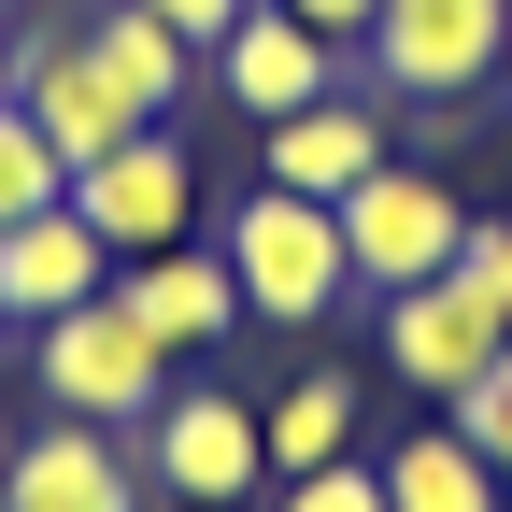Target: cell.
Instances as JSON below:
<instances>
[{
	"instance_id": "cell-10",
	"label": "cell",
	"mask_w": 512,
	"mask_h": 512,
	"mask_svg": "<svg viewBox=\"0 0 512 512\" xmlns=\"http://www.w3.org/2000/svg\"><path fill=\"white\" fill-rule=\"evenodd\" d=\"M498 342H512V313H498L484 285H456V271L384 299V384H399V399H470Z\"/></svg>"
},
{
	"instance_id": "cell-8",
	"label": "cell",
	"mask_w": 512,
	"mask_h": 512,
	"mask_svg": "<svg viewBox=\"0 0 512 512\" xmlns=\"http://www.w3.org/2000/svg\"><path fill=\"white\" fill-rule=\"evenodd\" d=\"M0 100H29V128H43V143L72 157V171H86V157H114L128 128H143V114L114 100V72L86 57V29H57L43 0L15 15V72H0Z\"/></svg>"
},
{
	"instance_id": "cell-2",
	"label": "cell",
	"mask_w": 512,
	"mask_h": 512,
	"mask_svg": "<svg viewBox=\"0 0 512 512\" xmlns=\"http://www.w3.org/2000/svg\"><path fill=\"white\" fill-rule=\"evenodd\" d=\"M171 384H185V356H171V342H157V328H143V313H128L114 285L29 328V399H43V413H86V427H143V413L171 399Z\"/></svg>"
},
{
	"instance_id": "cell-13",
	"label": "cell",
	"mask_w": 512,
	"mask_h": 512,
	"mask_svg": "<svg viewBox=\"0 0 512 512\" xmlns=\"http://www.w3.org/2000/svg\"><path fill=\"white\" fill-rule=\"evenodd\" d=\"M100 285H114V242H100L72 200H43V214L0 228V328H43V313H72V299H100Z\"/></svg>"
},
{
	"instance_id": "cell-1",
	"label": "cell",
	"mask_w": 512,
	"mask_h": 512,
	"mask_svg": "<svg viewBox=\"0 0 512 512\" xmlns=\"http://www.w3.org/2000/svg\"><path fill=\"white\" fill-rule=\"evenodd\" d=\"M214 256H228V285H242L256 328H328V313L356 299L342 214H328V200H299V185H242L228 228H214Z\"/></svg>"
},
{
	"instance_id": "cell-5",
	"label": "cell",
	"mask_w": 512,
	"mask_h": 512,
	"mask_svg": "<svg viewBox=\"0 0 512 512\" xmlns=\"http://www.w3.org/2000/svg\"><path fill=\"white\" fill-rule=\"evenodd\" d=\"M356 57H370L384 100H470L512 57V0H384Z\"/></svg>"
},
{
	"instance_id": "cell-7",
	"label": "cell",
	"mask_w": 512,
	"mask_h": 512,
	"mask_svg": "<svg viewBox=\"0 0 512 512\" xmlns=\"http://www.w3.org/2000/svg\"><path fill=\"white\" fill-rule=\"evenodd\" d=\"M157 470L128 427H86V413H43L29 441H0V512H143Z\"/></svg>"
},
{
	"instance_id": "cell-9",
	"label": "cell",
	"mask_w": 512,
	"mask_h": 512,
	"mask_svg": "<svg viewBox=\"0 0 512 512\" xmlns=\"http://www.w3.org/2000/svg\"><path fill=\"white\" fill-rule=\"evenodd\" d=\"M399 157V100L384 86H328L256 128V185H299V200H356V185Z\"/></svg>"
},
{
	"instance_id": "cell-11",
	"label": "cell",
	"mask_w": 512,
	"mask_h": 512,
	"mask_svg": "<svg viewBox=\"0 0 512 512\" xmlns=\"http://www.w3.org/2000/svg\"><path fill=\"white\" fill-rule=\"evenodd\" d=\"M200 72H214V86L242 100V128H271V114H299V100H328V86H356V57H342L328 29H299L285 0H256V15H242V29H228V43L200 57Z\"/></svg>"
},
{
	"instance_id": "cell-20",
	"label": "cell",
	"mask_w": 512,
	"mask_h": 512,
	"mask_svg": "<svg viewBox=\"0 0 512 512\" xmlns=\"http://www.w3.org/2000/svg\"><path fill=\"white\" fill-rule=\"evenodd\" d=\"M456 285H484V299L512 313V214H470V242H456Z\"/></svg>"
},
{
	"instance_id": "cell-15",
	"label": "cell",
	"mask_w": 512,
	"mask_h": 512,
	"mask_svg": "<svg viewBox=\"0 0 512 512\" xmlns=\"http://www.w3.org/2000/svg\"><path fill=\"white\" fill-rule=\"evenodd\" d=\"M370 470H384V512H512V484L484 470V441L456 413H427L399 441H370Z\"/></svg>"
},
{
	"instance_id": "cell-19",
	"label": "cell",
	"mask_w": 512,
	"mask_h": 512,
	"mask_svg": "<svg viewBox=\"0 0 512 512\" xmlns=\"http://www.w3.org/2000/svg\"><path fill=\"white\" fill-rule=\"evenodd\" d=\"M271 512H384V470H370V456H342V470H285Z\"/></svg>"
},
{
	"instance_id": "cell-23",
	"label": "cell",
	"mask_w": 512,
	"mask_h": 512,
	"mask_svg": "<svg viewBox=\"0 0 512 512\" xmlns=\"http://www.w3.org/2000/svg\"><path fill=\"white\" fill-rule=\"evenodd\" d=\"M15 15H29V0H0V29H15Z\"/></svg>"
},
{
	"instance_id": "cell-4",
	"label": "cell",
	"mask_w": 512,
	"mask_h": 512,
	"mask_svg": "<svg viewBox=\"0 0 512 512\" xmlns=\"http://www.w3.org/2000/svg\"><path fill=\"white\" fill-rule=\"evenodd\" d=\"M143 470H157L171 512H242V498H271L256 399H242V384H171V399L143 413Z\"/></svg>"
},
{
	"instance_id": "cell-3",
	"label": "cell",
	"mask_w": 512,
	"mask_h": 512,
	"mask_svg": "<svg viewBox=\"0 0 512 512\" xmlns=\"http://www.w3.org/2000/svg\"><path fill=\"white\" fill-rule=\"evenodd\" d=\"M342 214V256H356V299H399V285H441L456 271V242H470V200H456V171H427V157H384Z\"/></svg>"
},
{
	"instance_id": "cell-17",
	"label": "cell",
	"mask_w": 512,
	"mask_h": 512,
	"mask_svg": "<svg viewBox=\"0 0 512 512\" xmlns=\"http://www.w3.org/2000/svg\"><path fill=\"white\" fill-rule=\"evenodd\" d=\"M43 200H72V157L29 128V100H0V228H15V214H43Z\"/></svg>"
},
{
	"instance_id": "cell-6",
	"label": "cell",
	"mask_w": 512,
	"mask_h": 512,
	"mask_svg": "<svg viewBox=\"0 0 512 512\" xmlns=\"http://www.w3.org/2000/svg\"><path fill=\"white\" fill-rule=\"evenodd\" d=\"M72 214L114 242V271H128V256H157V242H200V157H185L171 128H128L114 157L72 171Z\"/></svg>"
},
{
	"instance_id": "cell-21",
	"label": "cell",
	"mask_w": 512,
	"mask_h": 512,
	"mask_svg": "<svg viewBox=\"0 0 512 512\" xmlns=\"http://www.w3.org/2000/svg\"><path fill=\"white\" fill-rule=\"evenodd\" d=\"M143 15H157L171 43H200V57H214V43H228V29L256 15V0H143Z\"/></svg>"
},
{
	"instance_id": "cell-16",
	"label": "cell",
	"mask_w": 512,
	"mask_h": 512,
	"mask_svg": "<svg viewBox=\"0 0 512 512\" xmlns=\"http://www.w3.org/2000/svg\"><path fill=\"white\" fill-rule=\"evenodd\" d=\"M86 57L114 72V100L143 114V128H171V100L200 86V43H171V29L143 15V0H100V15H86Z\"/></svg>"
},
{
	"instance_id": "cell-12",
	"label": "cell",
	"mask_w": 512,
	"mask_h": 512,
	"mask_svg": "<svg viewBox=\"0 0 512 512\" xmlns=\"http://www.w3.org/2000/svg\"><path fill=\"white\" fill-rule=\"evenodd\" d=\"M114 299L128 313H143V328L185 356V370H200L214 342H242L256 328V313H242V285H228V256L214 242H157V256H128V271H114Z\"/></svg>"
},
{
	"instance_id": "cell-22",
	"label": "cell",
	"mask_w": 512,
	"mask_h": 512,
	"mask_svg": "<svg viewBox=\"0 0 512 512\" xmlns=\"http://www.w3.org/2000/svg\"><path fill=\"white\" fill-rule=\"evenodd\" d=\"M285 15H299V29H328V43L356 57V43H370V15H384V0H285Z\"/></svg>"
},
{
	"instance_id": "cell-18",
	"label": "cell",
	"mask_w": 512,
	"mask_h": 512,
	"mask_svg": "<svg viewBox=\"0 0 512 512\" xmlns=\"http://www.w3.org/2000/svg\"><path fill=\"white\" fill-rule=\"evenodd\" d=\"M441 413H456V427H470V441H484V470H498V484H512V342H498V356H484V384H470V399H441Z\"/></svg>"
},
{
	"instance_id": "cell-14",
	"label": "cell",
	"mask_w": 512,
	"mask_h": 512,
	"mask_svg": "<svg viewBox=\"0 0 512 512\" xmlns=\"http://www.w3.org/2000/svg\"><path fill=\"white\" fill-rule=\"evenodd\" d=\"M256 456H271V484H285V470H342V456H370V384H356V370H299V384H271V399H256Z\"/></svg>"
},
{
	"instance_id": "cell-24",
	"label": "cell",
	"mask_w": 512,
	"mask_h": 512,
	"mask_svg": "<svg viewBox=\"0 0 512 512\" xmlns=\"http://www.w3.org/2000/svg\"><path fill=\"white\" fill-rule=\"evenodd\" d=\"M0 72H15V29H0Z\"/></svg>"
}]
</instances>
